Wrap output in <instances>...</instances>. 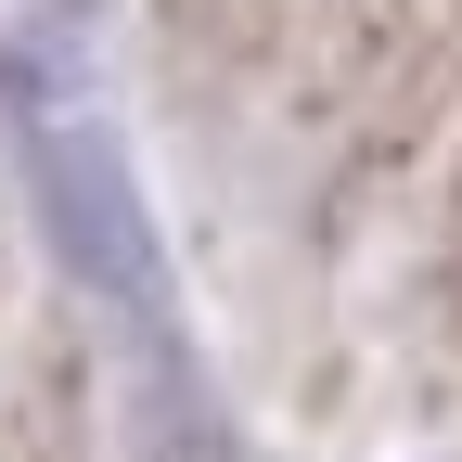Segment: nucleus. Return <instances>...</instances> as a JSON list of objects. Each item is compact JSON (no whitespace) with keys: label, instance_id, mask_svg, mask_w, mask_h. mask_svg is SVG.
I'll return each instance as SVG.
<instances>
[{"label":"nucleus","instance_id":"obj_1","mask_svg":"<svg viewBox=\"0 0 462 462\" xmlns=\"http://www.w3.org/2000/svg\"><path fill=\"white\" fill-rule=\"evenodd\" d=\"M51 218H65V245L116 282V296H154V218H142V193H129V167H116V142H90V129H51Z\"/></svg>","mask_w":462,"mask_h":462}]
</instances>
